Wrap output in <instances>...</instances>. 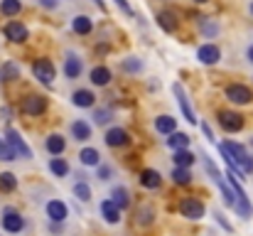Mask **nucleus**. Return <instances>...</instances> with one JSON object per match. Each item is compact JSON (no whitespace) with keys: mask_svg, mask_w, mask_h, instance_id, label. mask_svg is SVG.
I'll list each match as a JSON object with an SVG mask.
<instances>
[{"mask_svg":"<svg viewBox=\"0 0 253 236\" xmlns=\"http://www.w3.org/2000/svg\"><path fill=\"white\" fill-rule=\"evenodd\" d=\"M172 91H174V98H177V106H179V111H182L184 121L194 126V123H197V116H194V111H192V106H189L187 91L182 89V84H179V81H174V84H172Z\"/></svg>","mask_w":253,"mask_h":236,"instance_id":"nucleus-1","label":"nucleus"},{"mask_svg":"<svg viewBox=\"0 0 253 236\" xmlns=\"http://www.w3.org/2000/svg\"><path fill=\"white\" fill-rule=\"evenodd\" d=\"M32 74H35V79L40 81V84H44V86H49L52 81H54V64L49 62V59H35V64H32Z\"/></svg>","mask_w":253,"mask_h":236,"instance_id":"nucleus-2","label":"nucleus"},{"mask_svg":"<svg viewBox=\"0 0 253 236\" xmlns=\"http://www.w3.org/2000/svg\"><path fill=\"white\" fill-rule=\"evenodd\" d=\"M179 214H182V217H187V219H192V222H197V219H202V217L207 214V207H204L199 199L187 197V199H182V202H179Z\"/></svg>","mask_w":253,"mask_h":236,"instance_id":"nucleus-3","label":"nucleus"},{"mask_svg":"<svg viewBox=\"0 0 253 236\" xmlns=\"http://www.w3.org/2000/svg\"><path fill=\"white\" fill-rule=\"evenodd\" d=\"M226 98L231 103H236V106H246V103L253 101V94L251 89L244 86V84H231V86H226Z\"/></svg>","mask_w":253,"mask_h":236,"instance_id":"nucleus-4","label":"nucleus"},{"mask_svg":"<svg viewBox=\"0 0 253 236\" xmlns=\"http://www.w3.org/2000/svg\"><path fill=\"white\" fill-rule=\"evenodd\" d=\"M20 108H22V113H27V116H42V113L47 111V98H44V96H37V94L25 96L22 103H20Z\"/></svg>","mask_w":253,"mask_h":236,"instance_id":"nucleus-5","label":"nucleus"},{"mask_svg":"<svg viewBox=\"0 0 253 236\" xmlns=\"http://www.w3.org/2000/svg\"><path fill=\"white\" fill-rule=\"evenodd\" d=\"M5 141H7V143H10V148L17 153V157H25V160H30V157H32L30 145L20 138V133H17L15 128H7V131H5Z\"/></svg>","mask_w":253,"mask_h":236,"instance_id":"nucleus-6","label":"nucleus"},{"mask_svg":"<svg viewBox=\"0 0 253 236\" xmlns=\"http://www.w3.org/2000/svg\"><path fill=\"white\" fill-rule=\"evenodd\" d=\"M2 35H5L10 42H15V45H22V42H27V37H30L27 27H25L22 22H17V20L7 22V25L2 27Z\"/></svg>","mask_w":253,"mask_h":236,"instance_id":"nucleus-7","label":"nucleus"},{"mask_svg":"<svg viewBox=\"0 0 253 236\" xmlns=\"http://www.w3.org/2000/svg\"><path fill=\"white\" fill-rule=\"evenodd\" d=\"M219 123L224 131L229 133H239L244 128V116L236 113V111H219Z\"/></svg>","mask_w":253,"mask_h":236,"instance_id":"nucleus-8","label":"nucleus"},{"mask_svg":"<svg viewBox=\"0 0 253 236\" xmlns=\"http://www.w3.org/2000/svg\"><path fill=\"white\" fill-rule=\"evenodd\" d=\"M219 150H226L229 155L234 157V162H236V165H239L241 170H244L246 160L251 157V153H249V150H246L244 145H239V143H234V141H226V143H221V145H219Z\"/></svg>","mask_w":253,"mask_h":236,"instance_id":"nucleus-9","label":"nucleus"},{"mask_svg":"<svg viewBox=\"0 0 253 236\" xmlns=\"http://www.w3.org/2000/svg\"><path fill=\"white\" fill-rule=\"evenodd\" d=\"M0 224H2V229H5V232H10V234H20V232H22V227H25V219H22L15 209H5V212H2Z\"/></svg>","mask_w":253,"mask_h":236,"instance_id":"nucleus-10","label":"nucleus"},{"mask_svg":"<svg viewBox=\"0 0 253 236\" xmlns=\"http://www.w3.org/2000/svg\"><path fill=\"white\" fill-rule=\"evenodd\" d=\"M82 72H84V62L79 59V54L77 52H67V59H64V77L67 79H79L82 77Z\"/></svg>","mask_w":253,"mask_h":236,"instance_id":"nucleus-11","label":"nucleus"},{"mask_svg":"<svg viewBox=\"0 0 253 236\" xmlns=\"http://www.w3.org/2000/svg\"><path fill=\"white\" fill-rule=\"evenodd\" d=\"M197 59H199L202 64L211 67V64H216V62L221 59V49H219L216 45H202V47L197 49Z\"/></svg>","mask_w":253,"mask_h":236,"instance_id":"nucleus-12","label":"nucleus"},{"mask_svg":"<svg viewBox=\"0 0 253 236\" xmlns=\"http://www.w3.org/2000/svg\"><path fill=\"white\" fill-rule=\"evenodd\" d=\"M128 143H130V136L123 128H108V133H106V145L108 148H123Z\"/></svg>","mask_w":253,"mask_h":236,"instance_id":"nucleus-13","label":"nucleus"},{"mask_svg":"<svg viewBox=\"0 0 253 236\" xmlns=\"http://www.w3.org/2000/svg\"><path fill=\"white\" fill-rule=\"evenodd\" d=\"M67 214H69V207H67L62 199H49V202H47V217H49L52 222H64Z\"/></svg>","mask_w":253,"mask_h":236,"instance_id":"nucleus-14","label":"nucleus"},{"mask_svg":"<svg viewBox=\"0 0 253 236\" xmlns=\"http://www.w3.org/2000/svg\"><path fill=\"white\" fill-rule=\"evenodd\" d=\"M98 209H101V217H103L108 224H118V222H121V209H118V204H116L113 199H103Z\"/></svg>","mask_w":253,"mask_h":236,"instance_id":"nucleus-15","label":"nucleus"},{"mask_svg":"<svg viewBox=\"0 0 253 236\" xmlns=\"http://www.w3.org/2000/svg\"><path fill=\"white\" fill-rule=\"evenodd\" d=\"M177 12H172V10H160L158 12V27L163 30V32H174L177 30Z\"/></svg>","mask_w":253,"mask_h":236,"instance_id":"nucleus-16","label":"nucleus"},{"mask_svg":"<svg viewBox=\"0 0 253 236\" xmlns=\"http://www.w3.org/2000/svg\"><path fill=\"white\" fill-rule=\"evenodd\" d=\"M140 185L145 187V189H158L160 185H163V175L158 172V170H143L140 172Z\"/></svg>","mask_w":253,"mask_h":236,"instance_id":"nucleus-17","label":"nucleus"},{"mask_svg":"<svg viewBox=\"0 0 253 236\" xmlns=\"http://www.w3.org/2000/svg\"><path fill=\"white\" fill-rule=\"evenodd\" d=\"M72 103H74L77 108H91V106L96 103V96H93V91H88V89H79V91H74Z\"/></svg>","mask_w":253,"mask_h":236,"instance_id":"nucleus-18","label":"nucleus"},{"mask_svg":"<svg viewBox=\"0 0 253 236\" xmlns=\"http://www.w3.org/2000/svg\"><path fill=\"white\" fill-rule=\"evenodd\" d=\"M88 79H91L93 86H108L111 84V69L108 67H93Z\"/></svg>","mask_w":253,"mask_h":236,"instance_id":"nucleus-19","label":"nucleus"},{"mask_svg":"<svg viewBox=\"0 0 253 236\" xmlns=\"http://www.w3.org/2000/svg\"><path fill=\"white\" fill-rule=\"evenodd\" d=\"M64 150H67V141H64V136L52 133V136L47 138V153H49V155H62Z\"/></svg>","mask_w":253,"mask_h":236,"instance_id":"nucleus-20","label":"nucleus"},{"mask_svg":"<svg viewBox=\"0 0 253 236\" xmlns=\"http://www.w3.org/2000/svg\"><path fill=\"white\" fill-rule=\"evenodd\" d=\"M72 30H74L77 35H88V32L93 30V20H91L88 15H77V17L72 20Z\"/></svg>","mask_w":253,"mask_h":236,"instance_id":"nucleus-21","label":"nucleus"},{"mask_svg":"<svg viewBox=\"0 0 253 236\" xmlns=\"http://www.w3.org/2000/svg\"><path fill=\"white\" fill-rule=\"evenodd\" d=\"M20 79V64L17 62H5L0 67V81H17Z\"/></svg>","mask_w":253,"mask_h":236,"instance_id":"nucleus-22","label":"nucleus"},{"mask_svg":"<svg viewBox=\"0 0 253 236\" xmlns=\"http://www.w3.org/2000/svg\"><path fill=\"white\" fill-rule=\"evenodd\" d=\"M174 126H177V121L172 116H158L155 118V131L163 133V136H172L174 133Z\"/></svg>","mask_w":253,"mask_h":236,"instance_id":"nucleus-23","label":"nucleus"},{"mask_svg":"<svg viewBox=\"0 0 253 236\" xmlns=\"http://www.w3.org/2000/svg\"><path fill=\"white\" fill-rule=\"evenodd\" d=\"M199 30H202V35H204L207 40H214V37L219 35V25H216V20H211V17H202V20H199Z\"/></svg>","mask_w":253,"mask_h":236,"instance_id":"nucleus-24","label":"nucleus"},{"mask_svg":"<svg viewBox=\"0 0 253 236\" xmlns=\"http://www.w3.org/2000/svg\"><path fill=\"white\" fill-rule=\"evenodd\" d=\"M168 145L177 153V150H187L189 148V136L187 133H172L168 138Z\"/></svg>","mask_w":253,"mask_h":236,"instance_id":"nucleus-25","label":"nucleus"},{"mask_svg":"<svg viewBox=\"0 0 253 236\" xmlns=\"http://www.w3.org/2000/svg\"><path fill=\"white\" fill-rule=\"evenodd\" d=\"M111 199L118 204V209H128V204H130V194H128V189H126V187H113Z\"/></svg>","mask_w":253,"mask_h":236,"instance_id":"nucleus-26","label":"nucleus"},{"mask_svg":"<svg viewBox=\"0 0 253 236\" xmlns=\"http://www.w3.org/2000/svg\"><path fill=\"white\" fill-rule=\"evenodd\" d=\"M72 136H74L77 141H88V138H91V126H88L86 121H74V123H72Z\"/></svg>","mask_w":253,"mask_h":236,"instance_id":"nucleus-27","label":"nucleus"},{"mask_svg":"<svg viewBox=\"0 0 253 236\" xmlns=\"http://www.w3.org/2000/svg\"><path fill=\"white\" fill-rule=\"evenodd\" d=\"M49 170H52V175H57V177H67V175H69V162H67L64 157H52V160H49Z\"/></svg>","mask_w":253,"mask_h":236,"instance_id":"nucleus-28","label":"nucleus"},{"mask_svg":"<svg viewBox=\"0 0 253 236\" xmlns=\"http://www.w3.org/2000/svg\"><path fill=\"white\" fill-rule=\"evenodd\" d=\"M79 160H82V165H91V167H98L101 165V155H98L96 148H84L79 153Z\"/></svg>","mask_w":253,"mask_h":236,"instance_id":"nucleus-29","label":"nucleus"},{"mask_svg":"<svg viewBox=\"0 0 253 236\" xmlns=\"http://www.w3.org/2000/svg\"><path fill=\"white\" fill-rule=\"evenodd\" d=\"M22 10V2L20 0H0V12L5 15V17H12V15H17Z\"/></svg>","mask_w":253,"mask_h":236,"instance_id":"nucleus-30","label":"nucleus"},{"mask_svg":"<svg viewBox=\"0 0 253 236\" xmlns=\"http://www.w3.org/2000/svg\"><path fill=\"white\" fill-rule=\"evenodd\" d=\"M121 67H123V72H128V74H138V72H143V59H138V57H126V59L121 62Z\"/></svg>","mask_w":253,"mask_h":236,"instance_id":"nucleus-31","label":"nucleus"},{"mask_svg":"<svg viewBox=\"0 0 253 236\" xmlns=\"http://www.w3.org/2000/svg\"><path fill=\"white\" fill-rule=\"evenodd\" d=\"M17 187V177L12 172H0V189L2 192H15Z\"/></svg>","mask_w":253,"mask_h":236,"instance_id":"nucleus-32","label":"nucleus"},{"mask_svg":"<svg viewBox=\"0 0 253 236\" xmlns=\"http://www.w3.org/2000/svg\"><path fill=\"white\" fill-rule=\"evenodd\" d=\"M113 121V111L111 108H96L93 111V123L96 126H106V123H111Z\"/></svg>","mask_w":253,"mask_h":236,"instance_id":"nucleus-33","label":"nucleus"},{"mask_svg":"<svg viewBox=\"0 0 253 236\" xmlns=\"http://www.w3.org/2000/svg\"><path fill=\"white\" fill-rule=\"evenodd\" d=\"M172 180H174L177 185H189V182H192V172H189V167H174Z\"/></svg>","mask_w":253,"mask_h":236,"instance_id":"nucleus-34","label":"nucleus"},{"mask_svg":"<svg viewBox=\"0 0 253 236\" xmlns=\"http://www.w3.org/2000/svg\"><path fill=\"white\" fill-rule=\"evenodd\" d=\"M172 160H174V165H177V167H189V165L194 162V155H192L189 150H177Z\"/></svg>","mask_w":253,"mask_h":236,"instance_id":"nucleus-35","label":"nucleus"},{"mask_svg":"<svg viewBox=\"0 0 253 236\" xmlns=\"http://www.w3.org/2000/svg\"><path fill=\"white\" fill-rule=\"evenodd\" d=\"M74 197L82 199V202H88V199H91V187H88L86 182H77V185H74Z\"/></svg>","mask_w":253,"mask_h":236,"instance_id":"nucleus-36","label":"nucleus"},{"mask_svg":"<svg viewBox=\"0 0 253 236\" xmlns=\"http://www.w3.org/2000/svg\"><path fill=\"white\" fill-rule=\"evenodd\" d=\"M15 157H17V153H15V150L10 148V143L0 138V160H5V162H10V160H15Z\"/></svg>","mask_w":253,"mask_h":236,"instance_id":"nucleus-37","label":"nucleus"},{"mask_svg":"<svg viewBox=\"0 0 253 236\" xmlns=\"http://www.w3.org/2000/svg\"><path fill=\"white\" fill-rule=\"evenodd\" d=\"M153 207H140V212H138V224L140 227H148L150 222H153Z\"/></svg>","mask_w":253,"mask_h":236,"instance_id":"nucleus-38","label":"nucleus"},{"mask_svg":"<svg viewBox=\"0 0 253 236\" xmlns=\"http://www.w3.org/2000/svg\"><path fill=\"white\" fill-rule=\"evenodd\" d=\"M214 217H216V224H219V227H224L226 232H234V227H231V222H226V217H224L221 212H214Z\"/></svg>","mask_w":253,"mask_h":236,"instance_id":"nucleus-39","label":"nucleus"},{"mask_svg":"<svg viewBox=\"0 0 253 236\" xmlns=\"http://www.w3.org/2000/svg\"><path fill=\"white\" fill-rule=\"evenodd\" d=\"M113 2H116V5H118V7H121V10H123V12H126V15H128V17H133V15H135V12H133V7H130V2H128V0H113Z\"/></svg>","mask_w":253,"mask_h":236,"instance_id":"nucleus-40","label":"nucleus"},{"mask_svg":"<svg viewBox=\"0 0 253 236\" xmlns=\"http://www.w3.org/2000/svg\"><path fill=\"white\" fill-rule=\"evenodd\" d=\"M111 175H113V170L108 165H98V180H111Z\"/></svg>","mask_w":253,"mask_h":236,"instance_id":"nucleus-41","label":"nucleus"},{"mask_svg":"<svg viewBox=\"0 0 253 236\" xmlns=\"http://www.w3.org/2000/svg\"><path fill=\"white\" fill-rule=\"evenodd\" d=\"M40 5L47 7V10H57L59 7V0H40Z\"/></svg>","mask_w":253,"mask_h":236,"instance_id":"nucleus-42","label":"nucleus"},{"mask_svg":"<svg viewBox=\"0 0 253 236\" xmlns=\"http://www.w3.org/2000/svg\"><path fill=\"white\" fill-rule=\"evenodd\" d=\"M0 116H2V121H10V118H12V108H10V106H2V108H0Z\"/></svg>","mask_w":253,"mask_h":236,"instance_id":"nucleus-43","label":"nucleus"},{"mask_svg":"<svg viewBox=\"0 0 253 236\" xmlns=\"http://www.w3.org/2000/svg\"><path fill=\"white\" fill-rule=\"evenodd\" d=\"M202 131H204V136H207V141H211V143H214V133H211V128H209L207 123H202Z\"/></svg>","mask_w":253,"mask_h":236,"instance_id":"nucleus-44","label":"nucleus"},{"mask_svg":"<svg viewBox=\"0 0 253 236\" xmlns=\"http://www.w3.org/2000/svg\"><path fill=\"white\" fill-rule=\"evenodd\" d=\"M93 2H96V5L101 7V10H106V2H103V0H93Z\"/></svg>","mask_w":253,"mask_h":236,"instance_id":"nucleus-45","label":"nucleus"},{"mask_svg":"<svg viewBox=\"0 0 253 236\" xmlns=\"http://www.w3.org/2000/svg\"><path fill=\"white\" fill-rule=\"evenodd\" d=\"M246 54H249V59L253 62V47H249V52H246Z\"/></svg>","mask_w":253,"mask_h":236,"instance_id":"nucleus-46","label":"nucleus"},{"mask_svg":"<svg viewBox=\"0 0 253 236\" xmlns=\"http://www.w3.org/2000/svg\"><path fill=\"white\" fill-rule=\"evenodd\" d=\"M249 10H251V15H253V0H251V7H249Z\"/></svg>","mask_w":253,"mask_h":236,"instance_id":"nucleus-47","label":"nucleus"},{"mask_svg":"<svg viewBox=\"0 0 253 236\" xmlns=\"http://www.w3.org/2000/svg\"><path fill=\"white\" fill-rule=\"evenodd\" d=\"M194 2H207V0H194Z\"/></svg>","mask_w":253,"mask_h":236,"instance_id":"nucleus-48","label":"nucleus"},{"mask_svg":"<svg viewBox=\"0 0 253 236\" xmlns=\"http://www.w3.org/2000/svg\"><path fill=\"white\" fill-rule=\"evenodd\" d=\"M251 145H253V138H251Z\"/></svg>","mask_w":253,"mask_h":236,"instance_id":"nucleus-49","label":"nucleus"}]
</instances>
